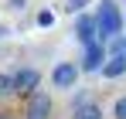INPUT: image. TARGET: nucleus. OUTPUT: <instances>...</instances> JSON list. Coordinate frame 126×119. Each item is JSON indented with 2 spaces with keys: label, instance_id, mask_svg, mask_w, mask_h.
<instances>
[{
  "label": "nucleus",
  "instance_id": "nucleus-1",
  "mask_svg": "<svg viewBox=\"0 0 126 119\" xmlns=\"http://www.w3.org/2000/svg\"><path fill=\"white\" fill-rule=\"evenodd\" d=\"M123 24H126V14L119 10V3H116V0H99V7H95L99 44H109V41L123 38Z\"/></svg>",
  "mask_w": 126,
  "mask_h": 119
},
{
  "label": "nucleus",
  "instance_id": "nucleus-2",
  "mask_svg": "<svg viewBox=\"0 0 126 119\" xmlns=\"http://www.w3.org/2000/svg\"><path fill=\"white\" fill-rule=\"evenodd\" d=\"M38 85H41V72H38L34 65H24V68H17V72H14V95L31 99L34 92H41Z\"/></svg>",
  "mask_w": 126,
  "mask_h": 119
},
{
  "label": "nucleus",
  "instance_id": "nucleus-3",
  "mask_svg": "<svg viewBox=\"0 0 126 119\" xmlns=\"http://www.w3.org/2000/svg\"><path fill=\"white\" fill-rule=\"evenodd\" d=\"M82 75V68L75 65V61H58L55 68H51V89H75V82Z\"/></svg>",
  "mask_w": 126,
  "mask_h": 119
},
{
  "label": "nucleus",
  "instance_id": "nucleus-4",
  "mask_svg": "<svg viewBox=\"0 0 126 119\" xmlns=\"http://www.w3.org/2000/svg\"><path fill=\"white\" fill-rule=\"evenodd\" d=\"M75 38L82 48L99 44V27H95V14H79L75 17Z\"/></svg>",
  "mask_w": 126,
  "mask_h": 119
},
{
  "label": "nucleus",
  "instance_id": "nucleus-5",
  "mask_svg": "<svg viewBox=\"0 0 126 119\" xmlns=\"http://www.w3.org/2000/svg\"><path fill=\"white\" fill-rule=\"evenodd\" d=\"M51 109H55V102L48 92H34L27 105H24V119H51Z\"/></svg>",
  "mask_w": 126,
  "mask_h": 119
},
{
  "label": "nucleus",
  "instance_id": "nucleus-6",
  "mask_svg": "<svg viewBox=\"0 0 126 119\" xmlns=\"http://www.w3.org/2000/svg\"><path fill=\"white\" fill-rule=\"evenodd\" d=\"M109 61V51H106V44H92V48H85L82 55V75H95V72H102V65Z\"/></svg>",
  "mask_w": 126,
  "mask_h": 119
},
{
  "label": "nucleus",
  "instance_id": "nucleus-7",
  "mask_svg": "<svg viewBox=\"0 0 126 119\" xmlns=\"http://www.w3.org/2000/svg\"><path fill=\"white\" fill-rule=\"evenodd\" d=\"M126 75V55H109V61L102 65V78H123Z\"/></svg>",
  "mask_w": 126,
  "mask_h": 119
},
{
  "label": "nucleus",
  "instance_id": "nucleus-8",
  "mask_svg": "<svg viewBox=\"0 0 126 119\" xmlns=\"http://www.w3.org/2000/svg\"><path fill=\"white\" fill-rule=\"evenodd\" d=\"M72 119H106V112H102L99 102H89V105H82V109H75Z\"/></svg>",
  "mask_w": 126,
  "mask_h": 119
},
{
  "label": "nucleus",
  "instance_id": "nucleus-9",
  "mask_svg": "<svg viewBox=\"0 0 126 119\" xmlns=\"http://www.w3.org/2000/svg\"><path fill=\"white\" fill-rule=\"evenodd\" d=\"M14 95V75L0 72V99H10Z\"/></svg>",
  "mask_w": 126,
  "mask_h": 119
},
{
  "label": "nucleus",
  "instance_id": "nucleus-10",
  "mask_svg": "<svg viewBox=\"0 0 126 119\" xmlns=\"http://www.w3.org/2000/svg\"><path fill=\"white\" fill-rule=\"evenodd\" d=\"M106 51H109V55H126V38L109 41V44H106Z\"/></svg>",
  "mask_w": 126,
  "mask_h": 119
},
{
  "label": "nucleus",
  "instance_id": "nucleus-11",
  "mask_svg": "<svg viewBox=\"0 0 126 119\" xmlns=\"http://www.w3.org/2000/svg\"><path fill=\"white\" fill-rule=\"evenodd\" d=\"M89 102H92L89 92H75V95H72V112H75V109H82V105H89Z\"/></svg>",
  "mask_w": 126,
  "mask_h": 119
},
{
  "label": "nucleus",
  "instance_id": "nucleus-12",
  "mask_svg": "<svg viewBox=\"0 0 126 119\" xmlns=\"http://www.w3.org/2000/svg\"><path fill=\"white\" fill-rule=\"evenodd\" d=\"M34 24H38V27H51V24H55V14H51V10H38Z\"/></svg>",
  "mask_w": 126,
  "mask_h": 119
},
{
  "label": "nucleus",
  "instance_id": "nucleus-13",
  "mask_svg": "<svg viewBox=\"0 0 126 119\" xmlns=\"http://www.w3.org/2000/svg\"><path fill=\"white\" fill-rule=\"evenodd\" d=\"M112 119H126V95H119L112 102Z\"/></svg>",
  "mask_w": 126,
  "mask_h": 119
},
{
  "label": "nucleus",
  "instance_id": "nucleus-14",
  "mask_svg": "<svg viewBox=\"0 0 126 119\" xmlns=\"http://www.w3.org/2000/svg\"><path fill=\"white\" fill-rule=\"evenodd\" d=\"M85 3H89V0H65V10L79 17V14H82V7H85Z\"/></svg>",
  "mask_w": 126,
  "mask_h": 119
},
{
  "label": "nucleus",
  "instance_id": "nucleus-15",
  "mask_svg": "<svg viewBox=\"0 0 126 119\" xmlns=\"http://www.w3.org/2000/svg\"><path fill=\"white\" fill-rule=\"evenodd\" d=\"M24 7H27V0H7V10H17V14H21Z\"/></svg>",
  "mask_w": 126,
  "mask_h": 119
},
{
  "label": "nucleus",
  "instance_id": "nucleus-16",
  "mask_svg": "<svg viewBox=\"0 0 126 119\" xmlns=\"http://www.w3.org/2000/svg\"><path fill=\"white\" fill-rule=\"evenodd\" d=\"M7 34H10V27H7V24H3V20H0V41L7 38Z\"/></svg>",
  "mask_w": 126,
  "mask_h": 119
},
{
  "label": "nucleus",
  "instance_id": "nucleus-17",
  "mask_svg": "<svg viewBox=\"0 0 126 119\" xmlns=\"http://www.w3.org/2000/svg\"><path fill=\"white\" fill-rule=\"evenodd\" d=\"M0 119H7V116H3V112H0Z\"/></svg>",
  "mask_w": 126,
  "mask_h": 119
}]
</instances>
